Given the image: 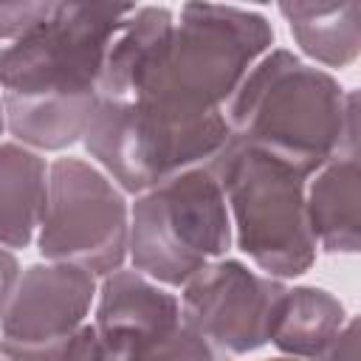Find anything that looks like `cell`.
<instances>
[{
    "instance_id": "obj_14",
    "label": "cell",
    "mask_w": 361,
    "mask_h": 361,
    "mask_svg": "<svg viewBox=\"0 0 361 361\" xmlns=\"http://www.w3.org/2000/svg\"><path fill=\"white\" fill-rule=\"evenodd\" d=\"M344 327L341 302L322 288H288L271 344L293 358H313Z\"/></svg>"
},
{
    "instance_id": "obj_5",
    "label": "cell",
    "mask_w": 361,
    "mask_h": 361,
    "mask_svg": "<svg viewBox=\"0 0 361 361\" xmlns=\"http://www.w3.org/2000/svg\"><path fill=\"white\" fill-rule=\"evenodd\" d=\"M231 243L228 206L209 164L192 166L138 195L127 251L138 274L183 288Z\"/></svg>"
},
{
    "instance_id": "obj_21",
    "label": "cell",
    "mask_w": 361,
    "mask_h": 361,
    "mask_svg": "<svg viewBox=\"0 0 361 361\" xmlns=\"http://www.w3.org/2000/svg\"><path fill=\"white\" fill-rule=\"evenodd\" d=\"M0 361H6V358H3V355H0Z\"/></svg>"
},
{
    "instance_id": "obj_17",
    "label": "cell",
    "mask_w": 361,
    "mask_h": 361,
    "mask_svg": "<svg viewBox=\"0 0 361 361\" xmlns=\"http://www.w3.org/2000/svg\"><path fill=\"white\" fill-rule=\"evenodd\" d=\"M310 361H358V322L350 319L333 336V341L322 353H316Z\"/></svg>"
},
{
    "instance_id": "obj_9",
    "label": "cell",
    "mask_w": 361,
    "mask_h": 361,
    "mask_svg": "<svg viewBox=\"0 0 361 361\" xmlns=\"http://www.w3.org/2000/svg\"><path fill=\"white\" fill-rule=\"evenodd\" d=\"M96 296V276L85 268L48 262L20 276L0 322V347H31L85 327Z\"/></svg>"
},
{
    "instance_id": "obj_15",
    "label": "cell",
    "mask_w": 361,
    "mask_h": 361,
    "mask_svg": "<svg viewBox=\"0 0 361 361\" xmlns=\"http://www.w3.org/2000/svg\"><path fill=\"white\" fill-rule=\"evenodd\" d=\"M93 344H96V330L93 324H85L76 333L56 341L31 344V347H0V355L6 361H93Z\"/></svg>"
},
{
    "instance_id": "obj_2",
    "label": "cell",
    "mask_w": 361,
    "mask_h": 361,
    "mask_svg": "<svg viewBox=\"0 0 361 361\" xmlns=\"http://www.w3.org/2000/svg\"><path fill=\"white\" fill-rule=\"evenodd\" d=\"M231 135L279 158L305 178L358 144L355 96L290 51L265 54L226 104Z\"/></svg>"
},
{
    "instance_id": "obj_13",
    "label": "cell",
    "mask_w": 361,
    "mask_h": 361,
    "mask_svg": "<svg viewBox=\"0 0 361 361\" xmlns=\"http://www.w3.org/2000/svg\"><path fill=\"white\" fill-rule=\"evenodd\" d=\"M299 48L327 68H344L358 56L361 3H279Z\"/></svg>"
},
{
    "instance_id": "obj_8",
    "label": "cell",
    "mask_w": 361,
    "mask_h": 361,
    "mask_svg": "<svg viewBox=\"0 0 361 361\" xmlns=\"http://www.w3.org/2000/svg\"><path fill=\"white\" fill-rule=\"evenodd\" d=\"M288 288L234 259L203 265L180 293V319L223 355H245L271 341Z\"/></svg>"
},
{
    "instance_id": "obj_20",
    "label": "cell",
    "mask_w": 361,
    "mask_h": 361,
    "mask_svg": "<svg viewBox=\"0 0 361 361\" xmlns=\"http://www.w3.org/2000/svg\"><path fill=\"white\" fill-rule=\"evenodd\" d=\"M274 361H293V358H274Z\"/></svg>"
},
{
    "instance_id": "obj_10",
    "label": "cell",
    "mask_w": 361,
    "mask_h": 361,
    "mask_svg": "<svg viewBox=\"0 0 361 361\" xmlns=\"http://www.w3.org/2000/svg\"><path fill=\"white\" fill-rule=\"evenodd\" d=\"M358 144L338 149L305 189L307 226L322 251H358Z\"/></svg>"
},
{
    "instance_id": "obj_4",
    "label": "cell",
    "mask_w": 361,
    "mask_h": 361,
    "mask_svg": "<svg viewBox=\"0 0 361 361\" xmlns=\"http://www.w3.org/2000/svg\"><path fill=\"white\" fill-rule=\"evenodd\" d=\"M228 135L226 113L183 116L147 102L99 99L82 138L113 183L141 195L192 166L209 164Z\"/></svg>"
},
{
    "instance_id": "obj_12",
    "label": "cell",
    "mask_w": 361,
    "mask_h": 361,
    "mask_svg": "<svg viewBox=\"0 0 361 361\" xmlns=\"http://www.w3.org/2000/svg\"><path fill=\"white\" fill-rule=\"evenodd\" d=\"M96 330V327H93ZM93 361H228L183 319L96 330Z\"/></svg>"
},
{
    "instance_id": "obj_18",
    "label": "cell",
    "mask_w": 361,
    "mask_h": 361,
    "mask_svg": "<svg viewBox=\"0 0 361 361\" xmlns=\"http://www.w3.org/2000/svg\"><path fill=\"white\" fill-rule=\"evenodd\" d=\"M17 282H20V265H17L14 254L0 245V322H3V313L11 302V296H14Z\"/></svg>"
},
{
    "instance_id": "obj_11",
    "label": "cell",
    "mask_w": 361,
    "mask_h": 361,
    "mask_svg": "<svg viewBox=\"0 0 361 361\" xmlns=\"http://www.w3.org/2000/svg\"><path fill=\"white\" fill-rule=\"evenodd\" d=\"M48 164L28 147L0 144V245L23 248L39 228Z\"/></svg>"
},
{
    "instance_id": "obj_6",
    "label": "cell",
    "mask_w": 361,
    "mask_h": 361,
    "mask_svg": "<svg viewBox=\"0 0 361 361\" xmlns=\"http://www.w3.org/2000/svg\"><path fill=\"white\" fill-rule=\"evenodd\" d=\"M135 6L56 3L48 20L0 48L3 99L85 102L99 99V76L116 34Z\"/></svg>"
},
{
    "instance_id": "obj_3",
    "label": "cell",
    "mask_w": 361,
    "mask_h": 361,
    "mask_svg": "<svg viewBox=\"0 0 361 361\" xmlns=\"http://www.w3.org/2000/svg\"><path fill=\"white\" fill-rule=\"evenodd\" d=\"M209 166L234 217L240 248L274 279L305 274L316 259L305 175L237 135H228Z\"/></svg>"
},
{
    "instance_id": "obj_16",
    "label": "cell",
    "mask_w": 361,
    "mask_h": 361,
    "mask_svg": "<svg viewBox=\"0 0 361 361\" xmlns=\"http://www.w3.org/2000/svg\"><path fill=\"white\" fill-rule=\"evenodd\" d=\"M56 3H0V39H20L51 17Z\"/></svg>"
},
{
    "instance_id": "obj_19",
    "label": "cell",
    "mask_w": 361,
    "mask_h": 361,
    "mask_svg": "<svg viewBox=\"0 0 361 361\" xmlns=\"http://www.w3.org/2000/svg\"><path fill=\"white\" fill-rule=\"evenodd\" d=\"M3 127H6V113H3V102H0V133H3Z\"/></svg>"
},
{
    "instance_id": "obj_7",
    "label": "cell",
    "mask_w": 361,
    "mask_h": 361,
    "mask_svg": "<svg viewBox=\"0 0 361 361\" xmlns=\"http://www.w3.org/2000/svg\"><path fill=\"white\" fill-rule=\"evenodd\" d=\"M127 237V203L110 175L82 158H59L48 166L39 217V254L48 262L107 276L121 271Z\"/></svg>"
},
{
    "instance_id": "obj_1",
    "label": "cell",
    "mask_w": 361,
    "mask_h": 361,
    "mask_svg": "<svg viewBox=\"0 0 361 361\" xmlns=\"http://www.w3.org/2000/svg\"><path fill=\"white\" fill-rule=\"evenodd\" d=\"M274 42L268 20L234 6H135L116 34L99 99L147 102L183 116L226 113V104Z\"/></svg>"
}]
</instances>
